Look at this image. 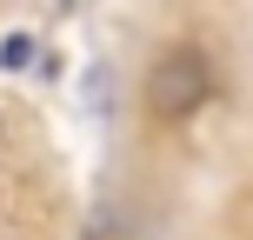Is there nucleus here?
<instances>
[{"label": "nucleus", "mask_w": 253, "mask_h": 240, "mask_svg": "<svg viewBox=\"0 0 253 240\" xmlns=\"http://www.w3.org/2000/svg\"><path fill=\"white\" fill-rule=\"evenodd\" d=\"M213 94H220L213 53L200 40H167L140 74V114H147V127H187L213 107Z\"/></svg>", "instance_id": "nucleus-1"}, {"label": "nucleus", "mask_w": 253, "mask_h": 240, "mask_svg": "<svg viewBox=\"0 0 253 240\" xmlns=\"http://www.w3.org/2000/svg\"><path fill=\"white\" fill-rule=\"evenodd\" d=\"M7 134H13V120H7V107H0V147H7Z\"/></svg>", "instance_id": "nucleus-2"}]
</instances>
